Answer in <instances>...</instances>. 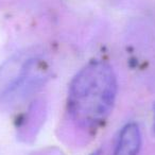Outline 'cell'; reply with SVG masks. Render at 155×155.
I'll list each match as a JSON object with an SVG mask.
<instances>
[{
  "label": "cell",
  "mask_w": 155,
  "mask_h": 155,
  "mask_svg": "<svg viewBox=\"0 0 155 155\" xmlns=\"http://www.w3.org/2000/svg\"><path fill=\"white\" fill-rule=\"evenodd\" d=\"M91 155H101V152H100V150H98V151H96V152H94L93 154H91Z\"/></svg>",
  "instance_id": "4"
},
{
  "label": "cell",
  "mask_w": 155,
  "mask_h": 155,
  "mask_svg": "<svg viewBox=\"0 0 155 155\" xmlns=\"http://www.w3.org/2000/svg\"><path fill=\"white\" fill-rule=\"evenodd\" d=\"M141 134L136 123H127L120 132L114 155H138Z\"/></svg>",
  "instance_id": "3"
},
{
  "label": "cell",
  "mask_w": 155,
  "mask_h": 155,
  "mask_svg": "<svg viewBox=\"0 0 155 155\" xmlns=\"http://www.w3.org/2000/svg\"><path fill=\"white\" fill-rule=\"evenodd\" d=\"M48 67L38 56L19 54L0 67V102H11L26 97L44 83Z\"/></svg>",
  "instance_id": "2"
},
{
  "label": "cell",
  "mask_w": 155,
  "mask_h": 155,
  "mask_svg": "<svg viewBox=\"0 0 155 155\" xmlns=\"http://www.w3.org/2000/svg\"><path fill=\"white\" fill-rule=\"evenodd\" d=\"M154 130H155V107H154Z\"/></svg>",
  "instance_id": "5"
},
{
  "label": "cell",
  "mask_w": 155,
  "mask_h": 155,
  "mask_svg": "<svg viewBox=\"0 0 155 155\" xmlns=\"http://www.w3.org/2000/svg\"><path fill=\"white\" fill-rule=\"evenodd\" d=\"M116 95L117 79L112 66L103 61H93L71 81L69 113L80 127H97L110 116Z\"/></svg>",
  "instance_id": "1"
}]
</instances>
